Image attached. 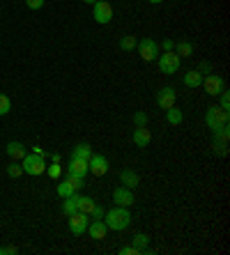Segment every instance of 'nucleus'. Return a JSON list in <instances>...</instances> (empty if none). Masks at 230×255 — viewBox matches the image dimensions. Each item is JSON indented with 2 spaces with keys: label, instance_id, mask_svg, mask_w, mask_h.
<instances>
[{
  "label": "nucleus",
  "instance_id": "obj_1",
  "mask_svg": "<svg viewBox=\"0 0 230 255\" xmlns=\"http://www.w3.org/2000/svg\"><path fill=\"white\" fill-rule=\"evenodd\" d=\"M104 223H106L108 230H127V228L131 226V214H129V207H120V205H115L113 209H108L106 214H104Z\"/></svg>",
  "mask_w": 230,
  "mask_h": 255
},
{
  "label": "nucleus",
  "instance_id": "obj_2",
  "mask_svg": "<svg viewBox=\"0 0 230 255\" xmlns=\"http://www.w3.org/2000/svg\"><path fill=\"white\" fill-rule=\"evenodd\" d=\"M228 122H230V115H228V111H224L221 106H210L205 111V125L210 131L228 127Z\"/></svg>",
  "mask_w": 230,
  "mask_h": 255
},
{
  "label": "nucleus",
  "instance_id": "obj_3",
  "mask_svg": "<svg viewBox=\"0 0 230 255\" xmlns=\"http://www.w3.org/2000/svg\"><path fill=\"white\" fill-rule=\"evenodd\" d=\"M21 168H23V172H28V175H41V172H46V161H44V154H37V152H32V154H25L23 159H21Z\"/></svg>",
  "mask_w": 230,
  "mask_h": 255
},
{
  "label": "nucleus",
  "instance_id": "obj_4",
  "mask_svg": "<svg viewBox=\"0 0 230 255\" xmlns=\"http://www.w3.org/2000/svg\"><path fill=\"white\" fill-rule=\"evenodd\" d=\"M180 62H182V58L175 51H164L161 55H157V65H159L161 74H175L180 69Z\"/></svg>",
  "mask_w": 230,
  "mask_h": 255
},
{
  "label": "nucleus",
  "instance_id": "obj_5",
  "mask_svg": "<svg viewBox=\"0 0 230 255\" xmlns=\"http://www.w3.org/2000/svg\"><path fill=\"white\" fill-rule=\"evenodd\" d=\"M92 18L99 25H108L113 21V5L108 0H97L92 5Z\"/></svg>",
  "mask_w": 230,
  "mask_h": 255
},
{
  "label": "nucleus",
  "instance_id": "obj_6",
  "mask_svg": "<svg viewBox=\"0 0 230 255\" xmlns=\"http://www.w3.org/2000/svg\"><path fill=\"white\" fill-rule=\"evenodd\" d=\"M203 88H205V92L210 97H219L221 92L226 90V81L221 76H219L217 71H212V74H207V76H203Z\"/></svg>",
  "mask_w": 230,
  "mask_h": 255
},
{
  "label": "nucleus",
  "instance_id": "obj_7",
  "mask_svg": "<svg viewBox=\"0 0 230 255\" xmlns=\"http://www.w3.org/2000/svg\"><path fill=\"white\" fill-rule=\"evenodd\" d=\"M136 48H138V55H141L145 62H154L157 55H159V44L154 42L152 37H143V42L136 44Z\"/></svg>",
  "mask_w": 230,
  "mask_h": 255
},
{
  "label": "nucleus",
  "instance_id": "obj_8",
  "mask_svg": "<svg viewBox=\"0 0 230 255\" xmlns=\"http://www.w3.org/2000/svg\"><path fill=\"white\" fill-rule=\"evenodd\" d=\"M88 172H92L95 177H104L108 172V159L104 154H92L88 159Z\"/></svg>",
  "mask_w": 230,
  "mask_h": 255
},
{
  "label": "nucleus",
  "instance_id": "obj_9",
  "mask_svg": "<svg viewBox=\"0 0 230 255\" xmlns=\"http://www.w3.org/2000/svg\"><path fill=\"white\" fill-rule=\"evenodd\" d=\"M88 214L83 212H76V214H69V230L74 237H81L83 232L88 230Z\"/></svg>",
  "mask_w": 230,
  "mask_h": 255
},
{
  "label": "nucleus",
  "instance_id": "obj_10",
  "mask_svg": "<svg viewBox=\"0 0 230 255\" xmlns=\"http://www.w3.org/2000/svg\"><path fill=\"white\" fill-rule=\"evenodd\" d=\"M175 99H177V92L171 85H166V88H161L159 92H157V106H159L161 111H168L171 106H175Z\"/></svg>",
  "mask_w": 230,
  "mask_h": 255
},
{
  "label": "nucleus",
  "instance_id": "obj_11",
  "mask_svg": "<svg viewBox=\"0 0 230 255\" xmlns=\"http://www.w3.org/2000/svg\"><path fill=\"white\" fill-rule=\"evenodd\" d=\"M113 202L120 207H131L134 205V191L127 189V186H118L113 191Z\"/></svg>",
  "mask_w": 230,
  "mask_h": 255
},
{
  "label": "nucleus",
  "instance_id": "obj_12",
  "mask_svg": "<svg viewBox=\"0 0 230 255\" xmlns=\"http://www.w3.org/2000/svg\"><path fill=\"white\" fill-rule=\"evenodd\" d=\"M131 140H134L136 147L145 149L150 142H152V133H150L148 127H136V129H134V136H131Z\"/></svg>",
  "mask_w": 230,
  "mask_h": 255
},
{
  "label": "nucleus",
  "instance_id": "obj_13",
  "mask_svg": "<svg viewBox=\"0 0 230 255\" xmlns=\"http://www.w3.org/2000/svg\"><path fill=\"white\" fill-rule=\"evenodd\" d=\"M106 230L108 228H106V223H104V219H95L85 232L90 235V239H97V242H99V239H106Z\"/></svg>",
  "mask_w": 230,
  "mask_h": 255
},
{
  "label": "nucleus",
  "instance_id": "obj_14",
  "mask_svg": "<svg viewBox=\"0 0 230 255\" xmlns=\"http://www.w3.org/2000/svg\"><path fill=\"white\" fill-rule=\"evenodd\" d=\"M120 182H122V186H127V189H131V191H134L136 186H141V177H138L134 170H129V168H122V170H120Z\"/></svg>",
  "mask_w": 230,
  "mask_h": 255
},
{
  "label": "nucleus",
  "instance_id": "obj_15",
  "mask_svg": "<svg viewBox=\"0 0 230 255\" xmlns=\"http://www.w3.org/2000/svg\"><path fill=\"white\" fill-rule=\"evenodd\" d=\"M28 154V149L21 145L18 140H12V142H7V156L9 159H14V161H21L23 156Z\"/></svg>",
  "mask_w": 230,
  "mask_h": 255
},
{
  "label": "nucleus",
  "instance_id": "obj_16",
  "mask_svg": "<svg viewBox=\"0 0 230 255\" xmlns=\"http://www.w3.org/2000/svg\"><path fill=\"white\" fill-rule=\"evenodd\" d=\"M69 172L71 175H78V177H85L88 175V161L85 159H69Z\"/></svg>",
  "mask_w": 230,
  "mask_h": 255
},
{
  "label": "nucleus",
  "instance_id": "obj_17",
  "mask_svg": "<svg viewBox=\"0 0 230 255\" xmlns=\"http://www.w3.org/2000/svg\"><path fill=\"white\" fill-rule=\"evenodd\" d=\"M148 244H150V237L145 235V232H136L134 237H131V246L138 251V255L148 253Z\"/></svg>",
  "mask_w": 230,
  "mask_h": 255
},
{
  "label": "nucleus",
  "instance_id": "obj_18",
  "mask_svg": "<svg viewBox=\"0 0 230 255\" xmlns=\"http://www.w3.org/2000/svg\"><path fill=\"white\" fill-rule=\"evenodd\" d=\"M182 83L187 85V88H198V85L203 83V74L198 69H189L182 76Z\"/></svg>",
  "mask_w": 230,
  "mask_h": 255
},
{
  "label": "nucleus",
  "instance_id": "obj_19",
  "mask_svg": "<svg viewBox=\"0 0 230 255\" xmlns=\"http://www.w3.org/2000/svg\"><path fill=\"white\" fill-rule=\"evenodd\" d=\"M62 212L67 214V216H69V214H76L78 212V202H81V196H78V193H71L69 198H62Z\"/></svg>",
  "mask_w": 230,
  "mask_h": 255
},
{
  "label": "nucleus",
  "instance_id": "obj_20",
  "mask_svg": "<svg viewBox=\"0 0 230 255\" xmlns=\"http://www.w3.org/2000/svg\"><path fill=\"white\" fill-rule=\"evenodd\" d=\"M182 120H184V113L177 106H171L168 111H166V122H168L171 127H180L182 125Z\"/></svg>",
  "mask_w": 230,
  "mask_h": 255
},
{
  "label": "nucleus",
  "instance_id": "obj_21",
  "mask_svg": "<svg viewBox=\"0 0 230 255\" xmlns=\"http://www.w3.org/2000/svg\"><path fill=\"white\" fill-rule=\"evenodd\" d=\"M71 156H74V159H85L88 161L90 156H92V147H90L88 142H78L76 147L71 149Z\"/></svg>",
  "mask_w": 230,
  "mask_h": 255
},
{
  "label": "nucleus",
  "instance_id": "obj_22",
  "mask_svg": "<svg viewBox=\"0 0 230 255\" xmlns=\"http://www.w3.org/2000/svg\"><path fill=\"white\" fill-rule=\"evenodd\" d=\"M173 51H175L180 58H191V55H194V44L191 42H177Z\"/></svg>",
  "mask_w": 230,
  "mask_h": 255
},
{
  "label": "nucleus",
  "instance_id": "obj_23",
  "mask_svg": "<svg viewBox=\"0 0 230 255\" xmlns=\"http://www.w3.org/2000/svg\"><path fill=\"white\" fill-rule=\"evenodd\" d=\"M55 193H58L60 198H69L71 193H76V191H74V186L69 184V179L65 177V179H62V182H60V184H58V186H55Z\"/></svg>",
  "mask_w": 230,
  "mask_h": 255
},
{
  "label": "nucleus",
  "instance_id": "obj_24",
  "mask_svg": "<svg viewBox=\"0 0 230 255\" xmlns=\"http://www.w3.org/2000/svg\"><path fill=\"white\" fill-rule=\"evenodd\" d=\"M95 205L97 202L92 200V198H88V196H81V202H78V212H83V214H92V209H95Z\"/></svg>",
  "mask_w": 230,
  "mask_h": 255
},
{
  "label": "nucleus",
  "instance_id": "obj_25",
  "mask_svg": "<svg viewBox=\"0 0 230 255\" xmlns=\"http://www.w3.org/2000/svg\"><path fill=\"white\" fill-rule=\"evenodd\" d=\"M136 37L134 35H127V37H122V39H120V48H122V51H134L136 48Z\"/></svg>",
  "mask_w": 230,
  "mask_h": 255
},
{
  "label": "nucleus",
  "instance_id": "obj_26",
  "mask_svg": "<svg viewBox=\"0 0 230 255\" xmlns=\"http://www.w3.org/2000/svg\"><path fill=\"white\" fill-rule=\"evenodd\" d=\"M12 111V99L7 95H0V115H7Z\"/></svg>",
  "mask_w": 230,
  "mask_h": 255
},
{
  "label": "nucleus",
  "instance_id": "obj_27",
  "mask_svg": "<svg viewBox=\"0 0 230 255\" xmlns=\"http://www.w3.org/2000/svg\"><path fill=\"white\" fill-rule=\"evenodd\" d=\"M67 179H69V184L74 186V191H81L83 186H85V184H83V179H85V177H78V175H71V172H67Z\"/></svg>",
  "mask_w": 230,
  "mask_h": 255
},
{
  "label": "nucleus",
  "instance_id": "obj_28",
  "mask_svg": "<svg viewBox=\"0 0 230 255\" xmlns=\"http://www.w3.org/2000/svg\"><path fill=\"white\" fill-rule=\"evenodd\" d=\"M46 172L51 179H60V175H62V168H60L58 161H53V166H46Z\"/></svg>",
  "mask_w": 230,
  "mask_h": 255
},
{
  "label": "nucleus",
  "instance_id": "obj_29",
  "mask_svg": "<svg viewBox=\"0 0 230 255\" xmlns=\"http://www.w3.org/2000/svg\"><path fill=\"white\" fill-rule=\"evenodd\" d=\"M7 175H9L12 179H16V177H21V175H23V168L16 166V161H14L12 166H7Z\"/></svg>",
  "mask_w": 230,
  "mask_h": 255
},
{
  "label": "nucleus",
  "instance_id": "obj_30",
  "mask_svg": "<svg viewBox=\"0 0 230 255\" xmlns=\"http://www.w3.org/2000/svg\"><path fill=\"white\" fill-rule=\"evenodd\" d=\"M134 127H148V115L143 113V111H138L134 115Z\"/></svg>",
  "mask_w": 230,
  "mask_h": 255
},
{
  "label": "nucleus",
  "instance_id": "obj_31",
  "mask_svg": "<svg viewBox=\"0 0 230 255\" xmlns=\"http://www.w3.org/2000/svg\"><path fill=\"white\" fill-rule=\"evenodd\" d=\"M219 106L224 108V111H228V108H230V95H228V90H224V92L219 95Z\"/></svg>",
  "mask_w": 230,
  "mask_h": 255
},
{
  "label": "nucleus",
  "instance_id": "obj_32",
  "mask_svg": "<svg viewBox=\"0 0 230 255\" xmlns=\"http://www.w3.org/2000/svg\"><path fill=\"white\" fill-rule=\"evenodd\" d=\"M44 2H46V0H25V7H28V9H41Z\"/></svg>",
  "mask_w": 230,
  "mask_h": 255
},
{
  "label": "nucleus",
  "instance_id": "obj_33",
  "mask_svg": "<svg viewBox=\"0 0 230 255\" xmlns=\"http://www.w3.org/2000/svg\"><path fill=\"white\" fill-rule=\"evenodd\" d=\"M104 214H106V209L101 207V205H95V209H92L90 216H92V219H104Z\"/></svg>",
  "mask_w": 230,
  "mask_h": 255
},
{
  "label": "nucleus",
  "instance_id": "obj_34",
  "mask_svg": "<svg viewBox=\"0 0 230 255\" xmlns=\"http://www.w3.org/2000/svg\"><path fill=\"white\" fill-rule=\"evenodd\" d=\"M118 253H120V255H138V251H136L134 246H122Z\"/></svg>",
  "mask_w": 230,
  "mask_h": 255
},
{
  "label": "nucleus",
  "instance_id": "obj_35",
  "mask_svg": "<svg viewBox=\"0 0 230 255\" xmlns=\"http://www.w3.org/2000/svg\"><path fill=\"white\" fill-rule=\"evenodd\" d=\"M18 249L16 246H5V249H0V255H16Z\"/></svg>",
  "mask_w": 230,
  "mask_h": 255
},
{
  "label": "nucleus",
  "instance_id": "obj_36",
  "mask_svg": "<svg viewBox=\"0 0 230 255\" xmlns=\"http://www.w3.org/2000/svg\"><path fill=\"white\" fill-rule=\"evenodd\" d=\"M198 71H201V74H212V65H210V62H203V65L198 67Z\"/></svg>",
  "mask_w": 230,
  "mask_h": 255
},
{
  "label": "nucleus",
  "instance_id": "obj_37",
  "mask_svg": "<svg viewBox=\"0 0 230 255\" xmlns=\"http://www.w3.org/2000/svg\"><path fill=\"white\" fill-rule=\"evenodd\" d=\"M161 46H164V51H173V48H175V42H173V39H164Z\"/></svg>",
  "mask_w": 230,
  "mask_h": 255
},
{
  "label": "nucleus",
  "instance_id": "obj_38",
  "mask_svg": "<svg viewBox=\"0 0 230 255\" xmlns=\"http://www.w3.org/2000/svg\"><path fill=\"white\" fill-rule=\"evenodd\" d=\"M83 2H85V5H95L97 0H83Z\"/></svg>",
  "mask_w": 230,
  "mask_h": 255
},
{
  "label": "nucleus",
  "instance_id": "obj_39",
  "mask_svg": "<svg viewBox=\"0 0 230 255\" xmlns=\"http://www.w3.org/2000/svg\"><path fill=\"white\" fill-rule=\"evenodd\" d=\"M148 2H152V5H159V2H164V0H148Z\"/></svg>",
  "mask_w": 230,
  "mask_h": 255
}]
</instances>
